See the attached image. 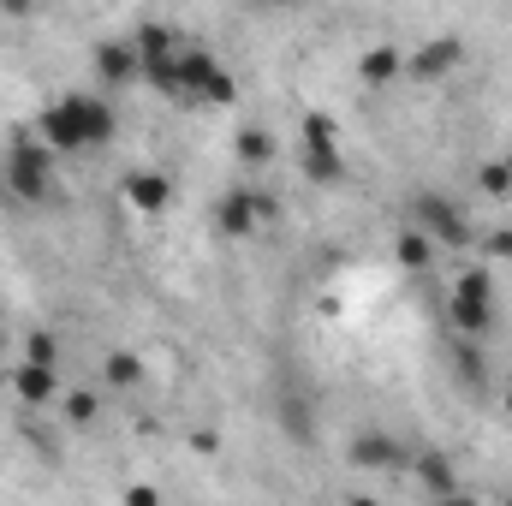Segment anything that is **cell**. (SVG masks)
<instances>
[{
	"label": "cell",
	"mask_w": 512,
	"mask_h": 506,
	"mask_svg": "<svg viewBox=\"0 0 512 506\" xmlns=\"http://www.w3.org/2000/svg\"><path fill=\"white\" fill-rule=\"evenodd\" d=\"M42 137H48L54 149H96V143L114 137V114H108L102 96H66L60 108H48Z\"/></svg>",
	"instance_id": "6da1fadb"
},
{
	"label": "cell",
	"mask_w": 512,
	"mask_h": 506,
	"mask_svg": "<svg viewBox=\"0 0 512 506\" xmlns=\"http://www.w3.org/2000/svg\"><path fill=\"white\" fill-rule=\"evenodd\" d=\"M453 316H459L465 328H483V322L495 316V298H489V274H465V280H459V292H453Z\"/></svg>",
	"instance_id": "7a4b0ae2"
},
{
	"label": "cell",
	"mask_w": 512,
	"mask_h": 506,
	"mask_svg": "<svg viewBox=\"0 0 512 506\" xmlns=\"http://www.w3.org/2000/svg\"><path fill=\"white\" fill-rule=\"evenodd\" d=\"M12 185L24 197H48V155L42 149H18L12 155Z\"/></svg>",
	"instance_id": "3957f363"
}]
</instances>
